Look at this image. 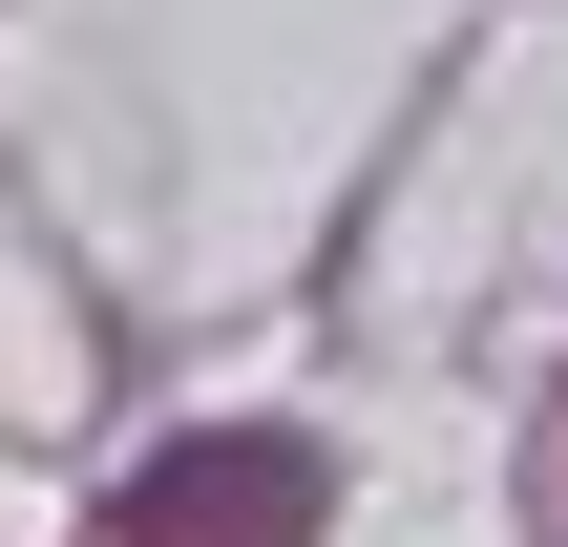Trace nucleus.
I'll list each match as a JSON object with an SVG mask.
<instances>
[{
    "instance_id": "nucleus-1",
    "label": "nucleus",
    "mask_w": 568,
    "mask_h": 547,
    "mask_svg": "<svg viewBox=\"0 0 568 547\" xmlns=\"http://www.w3.org/2000/svg\"><path fill=\"white\" fill-rule=\"evenodd\" d=\"M316 506H337V464H316V443H169L105 527H126V547H295Z\"/></svg>"
}]
</instances>
